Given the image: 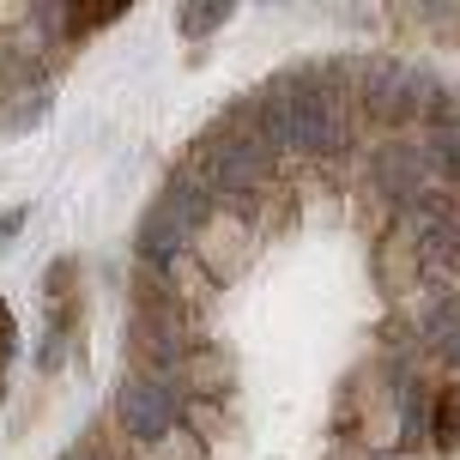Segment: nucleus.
<instances>
[{
  "label": "nucleus",
  "mask_w": 460,
  "mask_h": 460,
  "mask_svg": "<svg viewBox=\"0 0 460 460\" xmlns=\"http://www.w3.org/2000/svg\"><path fill=\"white\" fill-rule=\"evenodd\" d=\"M182 406H188V394L176 382V369H139L134 382L121 388V400H115V418H121V430L134 442H146L158 430H170L182 418Z\"/></svg>",
  "instance_id": "1"
},
{
  "label": "nucleus",
  "mask_w": 460,
  "mask_h": 460,
  "mask_svg": "<svg viewBox=\"0 0 460 460\" xmlns=\"http://www.w3.org/2000/svg\"><path fill=\"white\" fill-rule=\"evenodd\" d=\"M424 430H430V448H437V455H455L460 448V388H437L430 394Z\"/></svg>",
  "instance_id": "3"
},
{
  "label": "nucleus",
  "mask_w": 460,
  "mask_h": 460,
  "mask_svg": "<svg viewBox=\"0 0 460 460\" xmlns=\"http://www.w3.org/2000/svg\"><path fill=\"white\" fill-rule=\"evenodd\" d=\"M230 13H236V0H182V6H176V31H182L188 43H200L212 31H225Z\"/></svg>",
  "instance_id": "4"
},
{
  "label": "nucleus",
  "mask_w": 460,
  "mask_h": 460,
  "mask_svg": "<svg viewBox=\"0 0 460 460\" xmlns=\"http://www.w3.org/2000/svg\"><path fill=\"white\" fill-rule=\"evenodd\" d=\"M61 6H67L73 31H103V24H115L134 0H61Z\"/></svg>",
  "instance_id": "5"
},
{
  "label": "nucleus",
  "mask_w": 460,
  "mask_h": 460,
  "mask_svg": "<svg viewBox=\"0 0 460 460\" xmlns=\"http://www.w3.org/2000/svg\"><path fill=\"white\" fill-rule=\"evenodd\" d=\"M134 460H207V437H200L188 418H176L170 430L134 442Z\"/></svg>",
  "instance_id": "2"
},
{
  "label": "nucleus",
  "mask_w": 460,
  "mask_h": 460,
  "mask_svg": "<svg viewBox=\"0 0 460 460\" xmlns=\"http://www.w3.org/2000/svg\"><path fill=\"white\" fill-rule=\"evenodd\" d=\"M24 13H31V0H0V31H13Z\"/></svg>",
  "instance_id": "7"
},
{
  "label": "nucleus",
  "mask_w": 460,
  "mask_h": 460,
  "mask_svg": "<svg viewBox=\"0 0 460 460\" xmlns=\"http://www.w3.org/2000/svg\"><path fill=\"white\" fill-rule=\"evenodd\" d=\"M13 358H19V322L0 297V400H6V376H13Z\"/></svg>",
  "instance_id": "6"
},
{
  "label": "nucleus",
  "mask_w": 460,
  "mask_h": 460,
  "mask_svg": "<svg viewBox=\"0 0 460 460\" xmlns=\"http://www.w3.org/2000/svg\"><path fill=\"white\" fill-rule=\"evenodd\" d=\"M388 460H412V455H388Z\"/></svg>",
  "instance_id": "8"
}]
</instances>
